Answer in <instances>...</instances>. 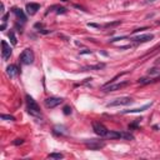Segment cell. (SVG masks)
<instances>
[{"mask_svg":"<svg viewBox=\"0 0 160 160\" xmlns=\"http://www.w3.org/2000/svg\"><path fill=\"white\" fill-rule=\"evenodd\" d=\"M27 99V106H28V111L30 115L33 116H41V111H40V108L39 105L36 104V102L33 99L30 95H27L25 96Z\"/></svg>","mask_w":160,"mask_h":160,"instance_id":"6da1fadb","label":"cell"},{"mask_svg":"<svg viewBox=\"0 0 160 160\" xmlns=\"http://www.w3.org/2000/svg\"><path fill=\"white\" fill-rule=\"evenodd\" d=\"M34 61V53L31 49H25L20 55V63L24 65H30Z\"/></svg>","mask_w":160,"mask_h":160,"instance_id":"7a4b0ae2","label":"cell"},{"mask_svg":"<svg viewBox=\"0 0 160 160\" xmlns=\"http://www.w3.org/2000/svg\"><path fill=\"white\" fill-rule=\"evenodd\" d=\"M93 130H94V133L96 134V135L103 136V138L106 136V134H108V131H109V130L105 128V125L102 124V123H99V121H94V123H93Z\"/></svg>","mask_w":160,"mask_h":160,"instance_id":"3957f363","label":"cell"},{"mask_svg":"<svg viewBox=\"0 0 160 160\" xmlns=\"http://www.w3.org/2000/svg\"><path fill=\"white\" fill-rule=\"evenodd\" d=\"M129 85V81H121V83H118V84H108V85H104L102 88L103 91L109 93V91H115V90H120L124 86Z\"/></svg>","mask_w":160,"mask_h":160,"instance_id":"277c9868","label":"cell"},{"mask_svg":"<svg viewBox=\"0 0 160 160\" xmlns=\"http://www.w3.org/2000/svg\"><path fill=\"white\" fill-rule=\"evenodd\" d=\"M131 103H133V99H131V98H129V96H124V98H118V99H115L114 102L109 103V104H108V106L110 108V106H120V105H129V104H131Z\"/></svg>","mask_w":160,"mask_h":160,"instance_id":"5b68a950","label":"cell"},{"mask_svg":"<svg viewBox=\"0 0 160 160\" xmlns=\"http://www.w3.org/2000/svg\"><path fill=\"white\" fill-rule=\"evenodd\" d=\"M85 145L90 150H100L105 146V143L100 140H90V141H85Z\"/></svg>","mask_w":160,"mask_h":160,"instance_id":"8992f818","label":"cell"},{"mask_svg":"<svg viewBox=\"0 0 160 160\" xmlns=\"http://www.w3.org/2000/svg\"><path fill=\"white\" fill-rule=\"evenodd\" d=\"M63 103V99L61 98H48L45 99V106L49 108V109H53V108H56L58 105H60Z\"/></svg>","mask_w":160,"mask_h":160,"instance_id":"52a82bcc","label":"cell"},{"mask_svg":"<svg viewBox=\"0 0 160 160\" xmlns=\"http://www.w3.org/2000/svg\"><path fill=\"white\" fill-rule=\"evenodd\" d=\"M10 55H11V48H10V45L8 44L5 40H3L2 41V56H3L4 60H8V59L10 58Z\"/></svg>","mask_w":160,"mask_h":160,"instance_id":"ba28073f","label":"cell"},{"mask_svg":"<svg viewBox=\"0 0 160 160\" xmlns=\"http://www.w3.org/2000/svg\"><path fill=\"white\" fill-rule=\"evenodd\" d=\"M153 39H154L153 34H144V35H139V36L133 38L131 41H134V43H146V41L153 40Z\"/></svg>","mask_w":160,"mask_h":160,"instance_id":"9c48e42d","label":"cell"},{"mask_svg":"<svg viewBox=\"0 0 160 160\" xmlns=\"http://www.w3.org/2000/svg\"><path fill=\"white\" fill-rule=\"evenodd\" d=\"M25 9H27V13L29 15H34L40 9V5L38 3H29V4H27V8H25Z\"/></svg>","mask_w":160,"mask_h":160,"instance_id":"30bf717a","label":"cell"},{"mask_svg":"<svg viewBox=\"0 0 160 160\" xmlns=\"http://www.w3.org/2000/svg\"><path fill=\"white\" fill-rule=\"evenodd\" d=\"M6 74L9 75L10 78H14V77H16V75L19 74V69H18V66L16 65H14V64H11V65H9L6 68Z\"/></svg>","mask_w":160,"mask_h":160,"instance_id":"8fae6325","label":"cell"},{"mask_svg":"<svg viewBox=\"0 0 160 160\" xmlns=\"http://www.w3.org/2000/svg\"><path fill=\"white\" fill-rule=\"evenodd\" d=\"M151 104L153 103H150V104H146V105H144V106H141V108H136V109H131V110H124L123 111V114H134V113H141V111H144V110H146L148 108H150L151 106Z\"/></svg>","mask_w":160,"mask_h":160,"instance_id":"7c38bea8","label":"cell"},{"mask_svg":"<svg viewBox=\"0 0 160 160\" xmlns=\"http://www.w3.org/2000/svg\"><path fill=\"white\" fill-rule=\"evenodd\" d=\"M13 13L18 16V19H20L23 23L27 21V15L24 14V11L21 9H19V8H13Z\"/></svg>","mask_w":160,"mask_h":160,"instance_id":"4fadbf2b","label":"cell"},{"mask_svg":"<svg viewBox=\"0 0 160 160\" xmlns=\"http://www.w3.org/2000/svg\"><path fill=\"white\" fill-rule=\"evenodd\" d=\"M105 68V64H98V65H91V66H84L83 70L86 71V70H100Z\"/></svg>","mask_w":160,"mask_h":160,"instance_id":"5bb4252c","label":"cell"},{"mask_svg":"<svg viewBox=\"0 0 160 160\" xmlns=\"http://www.w3.org/2000/svg\"><path fill=\"white\" fill-rule=\"evenodd\" d=\"M105 138H109V139H119L120 138V133H118V131H111V130H109L108 134H106V136Z\"/></svg>","mask_w":160,"mask_h":160,"instance_id":"9a60e30c","label":"cell"},{"mask_svg":"<svg viewBox=\"0 0 160 160\" xmlns=\"http://www.w3.org/2000/svg\"><path fill=\"white\" fill-rule=\"evenodd\" d=\"M120 138H123L125 140H134V135H133V134H130L129 131H123V133H120Z\"/></svg>","mask_w":160,"mask_h":160,"instance_id":"2e32d148","label":"cell"},{"mask_svg":"<svg viewBox=\"0 0 160 160\" xmlns=\"http://www.w3.org/2000/svg\"><path fill=\"white\" fill-rule=\"evenodd\" d=\"M48 158H50V159H63L64 155L61 153H52V154L48 155Z\"/></svg>","mask_w":160,"mask_h":160,"instance_id":"e0dca14e","label":"cell"},{"mask_svg":"<svg viewBox=\"0 0 160 160\" xmlns=\"http://www.w3.org/2000/svg\"><path fill=\"white\" fill-rule=\"evenodd\" d=\"M54 8H55V13L56 14H65L66 13V9L65 8H63V6H59V5H54Z\"/></svg>","mask_w":160,"mask_h":160,"instance_id":"ac0fdd59","label":"cell"},{"mask_svg":"<svg viewBox=\"0 0 160 160\" xmlns=\"http://www.w3.org/2000/svg\"><path fill=\"white\" fill-rule=\"evenodd\" d=\"M9 39H10V41H11L13 45H16L18 40H16V36H15V34H14V31H10V33H9Z\"/></svg>","mask_w":160,"mask_h":160,"instance_id":"d6986e66","label":"cell"},{"mask_svg":"<svg viewBox=\"0 0 160 160\" xmlns=\"http://www.w3.org/2000/svg\"><path fill=\"white\" fill-rule=\"evenodd\" d=\"M120 20H118V21H111V23H106L104 25V28H113V27H116V25H120Z\"/></svg>","mask_w":160,"mask_h":160,"instance_id":"ffe728a7","label":"cell"},{"mask_svg":"<svg viewBox=\"0 0 160 160\" xmlns=\"http://www.w3.org/2000/svg\"><path fill=\"white\" fill-rule=\"evenodd\" d=\"M2 119H3V120H8V121H14L15 118L11 116V115H5V114H3V115H2Z\"/></svg>","mask_w":160,"mask_h":160,"instance_id":"44dd1931","label":"cell"},{"mask_svg":"<svg viewBox=\"0 0 160 160\" xmlns=\"http://www.w3.org/2000/svg\"><path fill=\"white\" fill-rule=\"evenodd\" d=\"M148 74L149 75H158V74H160V70L156 69V68H153V69H149L148 70Z\"/></svg>","mask_w":160,"mask_h":160,"instance_id":"7402d4cb","label":"cell"},{"mask_svg":"<svg viewBox=\"0 0 160 160\" xmlns=\"http://www.w3.org/2000/svg\"><path fill=\"white\" fill-rule=\"evenodd\" d=\"M63 111H64L65 115H69V114H71V108H70V106H64Z\"/></svg>","mask_w":160,"mask_h":160,"instance_id":"603a6c76","label":"cell"},{"mask_svg":"<svg viewBox=\"0 0 160 160\" xmlns=\"http://www.w3.org/2000/svg\"><path fill=\"white\" fill-rule=\"evenodd\" d=\"M23 143H24L23 139H15V140L13 141V144H14V145H21Z\"/></svg>","mask_w":160,"mask_h":160,"instance_id":"cb8c5ba5","label":"cell"},{"mask_svg":"<svg viewBox=\"0 0 160 160\" xmlns=\"http://www.w3.org/2000/svg\"><path fill=\"white\" fill-rule=\"evenodd\" d=\"M91 52H90V50H88V49H85V50H84V52H80V55H83V54H90Z\"/></svg>","mask_w":160,"mask_h":160,"instance_id":"d4e9b609","label":"cell"},{"mask_svg":"<svg viewBox=\"0 0 160 160\" xmlns=\"http://www.w3.org/2000/svg\"><path fill=\"white\" fill-rule=\"evenodd\" d=\"M8 16H9L8 14H5V15L3 16V23H6V21H8Z\"/></svg>","mask_w":160,"mask_h":160,"instance_id":"484cf974","label":"cell"},{"mask_svg":"<svg viewBox=\"0 0 160 160\" xmlns=\"http://www.w3.org/2000/svg\"><path fill=\"white\" fill-rule=\"evenodd\" d=\"M154 2H155V0H145L144 3H145V4H149V3H154Z\"/></svg>","mask_w":160,"mask_h":160,"instance_id":"4316f807","label":"cell"}]
</instances>
